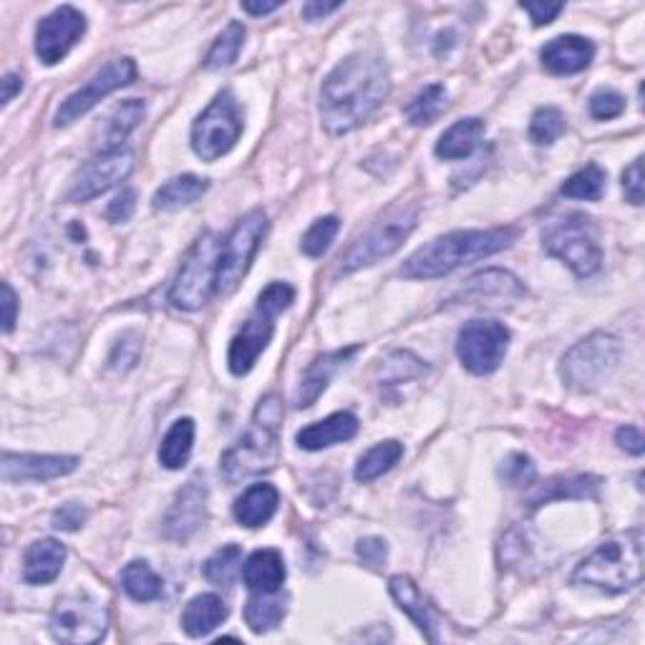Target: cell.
Listing matches in <instances>:
<instances>
[{"instance_id":"43","label":"cell","mask_w":645,"mask_h":645,"mask_svg":"<svg viewBox=\"0 0 645 645\" xmlns=\"http://www.w3.org/2000/svg\"><path fill=\"white\" fill-rule=\"evenodd\" d=\"M383 383L396 386L401 381H409V378H414L419 374H424V364L414 356L409 354V351H396L389 358L383 360Z\"/></svg>"},{"instance_id":"1","label":"cell","mask_w":645,"mask_h":645,"mask_svg":"<svg viewBox=\"0 0 645 645\" xmlns=\"http://www.w3.org/2000/svg\"><path fill=\"white\" fill-rule=\"evenodd\" d=\"M391 91L389 71L374 56L356 54L325 76L321 119L331 134H348L383 104Z\"/></svg>"},{"instance_id":"13","label":"cell","mask_w":645,"mask_h":645,"mask_svg":"<svg viewBox=\"0 0 645 645\" xmlns=\"http://www.w3.org/2000/svg\"><path fill=\"white\" fill-rule=\"evenodd\" d=\"M510 348V331L497 321H469L459 331L457 356L475 376L494 374Z\"/></svg>"},{"instance_id":"38","label":"cell","mask_w":645,"mask_h":645,"mask_svg":"<svg viewBox=\"0 0 645 645\" xmlns=\"http://www.w3.org/2000/svg\"><path fill=\"white\" fill-rule=\"evenodd\" d=\"M605 182L608 175L598 165H588L580 169L578 175H572L567 182L560 187L563 197H572V200H585V202H600L605 194Z\"/></svg>"},{"instance_id":"7","label":"cell","mask_w":645,"mask_h":645,"mask_svg":"<svg viewBox=\"0 0 645 645\" xmlns=\"http://www.w3.org/2000/svg\"><path fill=\"white\" fill-rule=\"evenodd\" d=\"M419 222V204L403 202L396 204L381 220L374 222L364 235H360L351 251L341 257V273L351 275L368 265H376L383 257L393 255L399 247L407 243V237L416 230Z\"/></svg>"},{"instance_id":"5","label":"cell","mask_w":645,"mask_h":645,"mask_svg":"<svg viewBox=\"0 0 645 645\" xmlns=\"http://www.w3.org/2000/svg\"><path fill=\"white\" fill-rule=\"evenodd\" d=\"M292 300H296V290H292L288 282H270V286L260 292L253 315L247 318L243 331H240L230 343L227 366L232 374L247 376L253 371L257 358H260L263 351L268 348V343L273 341L275 318L286 313L292 305Z\"/></svg>"},{"instance_id":"29","label":"cell","mask_w":645,"mask_h":645,"mask_svg":"<svg viewBox=\"0 0 645 645\" xmlns=\"http://www.w3.org/2000/svg\"><path fill=\"white\" fill-rule=\"evenodd\" d=\"M481 136H485V122H481V119H461V122L449 126L442 136H438L436 157L446 162L467 159L479 146Z\"/></svg>"},{"instance_id":"2","label":"cell","mask_w":645,"mask_h":645,"mask_svg":"<svg viewBox=\"0 0 645 645\" xmlns=\"http://www.w3.org/2000/svg\"><path fill=\"white\" fill-rule=\"evenodd\" d=\"M520 232L514 227L494 230H457L426 243L401 265V275L409 280H434L449 275L461 265L485 260L510 247Z\"/></svg>"},{"instance_id":"6","label":"cell","mask_w":645,"mask_h":645,"mask_svg":"<svg viewBox=\"0 0 645 645\" xmlns=\"http://www.w3.org/2000/svg\"><path fill=\"white\" fill-rule=\"evenodd\" d=\"M222 243L212 232H202L197 243L189 247L175 282L169 290V303L179 311H200L210 303L212 292L218 290Z\"/></svg>"},{"instance_id":"45","label":"cell","mask_w":645,"mask_h":645,"mask_svg":"<svg viewBox=\"0 0 645 645\" xmlns=\"http://www.w3.org/2000/svg\"><path fill=\"white\" fill-rule=\"evenodd\" d=\"M86 520H89V510L76 502H68L62 504L58 510L54 512V518H51V524H54V530H62V532H76L79 527H84Z\"/></svg>"},{"instance_id":"33","label":"cell","mask_w":645,"mask_h":645,"mask_svg":"<svg viewBox=\"0 0 645 645\" xmlns=\"http://www.w3.org/2000/svg\"><path fill=\"white\" fill-rule=\"evenodd\" d=\"M194 446V421L192 419H177L167 436L162 438L159 446V461L165 469H182L189 461Z\"/></svg>"},{"instance_id":"34","label":"cell","mask_w":645,"mask_h":645,"mask_svg":"<svg viewBox=\"0 0 645 645\" xmlns=\"http://www.w3.org/2000/svg\"><path fill=\"white\" fill-rule=\"evenodd\" d=\"M122 588L136 603H152L162 596V578L144 560H134L122 570Z\"/></svg>"},{"instance_id":"39","label":"cell","mask_w":645,"mask_h":645,"mask_svg":"<svg viewBox=\"0 0 645 645\" xmlns=\"http://www.w3.org/2000/svg\"><path fill=\"white\" fill-rule=\"evenodd\" d=\"M245 43V25L243 23H230L225 31L220 33V38L214 41V46L210 48L208 58H204V68L208 71H218V68L232 66L237 62L240 51H243Z\"/></svg>"},{"instance_id":"26","label":"cell","mask_w":645,"mask_h":645,"mask_svg":"<svg viewBox=\"0 0 645 645\" xmlns=\"http://www.w3.org/2000/svg\"><path fill=\"white\" fill-rule=\"evenodd\" d=\"M280 494L273 485H253L247 487L243 494L237 497L235 502V520L243 524V527H263L273 520V514L278 512Z\"/></svg>"},{"instance_id":"24","label":"cell","mask_w":645,"mask_h":645,"mask_svg":"<svg viewBox=\"0 0 645 645\" xmlns=\"http://www.w3.org/2000/svg\"><path fill=\"white\" fill-rule=\"evenodd\" d=\"M66 547L58 540H38L25 549L23 580L29 585L54 582L64 570Z\"/></svg>"},{"instance_id":"52","label":"cell","mask_w":645,"mask_h":645,"mask_svg":"<svg viewBox=\"0 0 645 645\" xmlns=\"http://www.w3.org/2000/svg\"><path fill=\"white\" fill-rule=\"evenodd\" d=\"M19 315V296L11 288V282H3V333H11Z\"/></svg>"},{"instance_id":"32","label":"cell","mask_w":645,"mask_h":645,"mask_svg":"<svg viewBox=\"0 0 645 645\" xmlns=\"http://www.w3.org/2000/svg\"><path fill=\"white\" fill-rule=\"evenodd\" d=\"M598 494V479L596 477H557L549 479L545 487H540L535 494L530 497V507L547 504L553 500H590Z\"/></svg>"},{"instance_id":"42","label":"cell","mask_w":645,"mask_h":645,"mask_svg":"<svg viewBox=\"0 0 645 645\" xmlns=\"http://www.w3.org/2000/svg\"><path fill=\"white\" fill-rule=\"evenodd\" d=\"M338 227H341L338 218L315 220L313 227L303 235V245H300V251H303L308 257H321L331 247L335 235H338Z\"/></svg>"},{"instance_id":"35","label":"cell","mask_w":645,"mask_h":645,"mask_svg":"<svg viewBox=\"0 0 645 645\" xmlns=\"http://www.w3.org/2000/svg\"><path fill=\"white\" fill-rule=\"evenodd\" d=\"M401 457H403V444L396 442V438L376 444L374 449H368L364 457L358 459L356 479L368 485V481H374L381 475H386L389 469H393V464H399Z\"/></svg>"},{"instance_id":"4","label":"cell","mask_w":645,"mask_h":645,"mask_svg":"<svg viewBox=\"0 0 645 645\" xmlns=\"http://www.w3.org/2000/svg\"><path fill=\"white\" fill-rule=\"evenodd\" d=\"M572 582L590 585L610 596L638 588L643 582V532L635 527L605 540L578 565Z\"/></svg>"},{"instance_id":"49","label":"cell","mask_w":645,"mask_h":645,"mask_svg":"<svg viewBox=\"0 0 645 645\" xmlns=\"http://www.w3.org/2000/svg\"><path fill=\"white\" fill-rule=\"evenodd\" d=\"M522 11L530 15L532 25H549L565 11L563 3H522Z\"/></svg>"},{"instance_id":"17","label":"cell","mask_w":645,"mask_h":645,"mask_svg":"<svg viewBox=\"0 0 645 645\" xmlns=\"http://www.w3.org/2000/svg\"><path fill=\"white\" fill-rule=\"evenodd\" d=\"M208 522V487L204 481L192 479L177 494L165 518V535L175 542H185Z\"/></svg>"},{"instance_id":"12","label":"cell","mask_w":645,"mask_h":645,"mask_svg":"<svg viewBox=\"0 0 645 645\" xmlns=\"http://www.w3.org/2000/svg\"><path fill=\"white\" fill-rule=\"evenodd\" d=\"M265 232H268V214L263 210L247 212L243 220L237 222L235 230L230 232V237L222 243L220 255V270H218V290L232 292L240 280L245 278V273L251 270V263L260 247Z\"/></svg>"},{"instance_id":"11","label":"cell","mask_w":645,"mask_h":645,"mask_svg":"<svg viewBox=\"0 0 645 645\" xmlns=\"http://www.w3.org/2000/svg\"><path fill=\"white\" fill-rule=\"evenodd\" d=\"M51 633L56 641L71 645H91L107 635L109 615L97 598L86 592H71L56 600L51 610Z\"/></svg>"},{"instance_id":"30","label":"cell","mask_w":645,"mask_h":645,"mask_svg":"<svg viewBox=\"0 0 645 645\" xmlns=\"http://www.w3.org/2000/svg\"><path fill=\"white\" fill-rule=\"evenodd\" d=\"M288 613V596L278 592H251L245 605V623L253 633H268L282 623Z\"/></svg>"},{"instance_id":"44","label":"cell","mask_w":645,"mask_h":645,"mask_svg":"<svg viewBox=\"0 0 645 645\" xmlns=\"http://www.w3.org/2000/svg\"><path fill=\"white\" fill-rule=\"evenodd\" d=\"M625 111V99L613 89H600L590 97V114L598 122H608V119L621 116Z\"/></svg>"},{"instance_id":"19","label":"cell","mask_w":645,"mask_h":645,"mask_svg":"<svg viewBox=\"0 0 645 645\" xmlns=\"http://www.w3.org/2000/svg\"><path fill=\"white\" fill-rule=\"evenodd\" d=\"M540 58L549 74L570 76L585 71L592 64L596 46L582 36H557L540 51Z\"/></svg>"},{"instance_id":"22","label":"cell","mask_w":645,"mask_h":645,"mask_svg":"<svg viewBox=\"0 0 645 645\" xmlns=\"http://www.w3.org/2000/svg\"><path fill=\"white\" fill-rule=\"evenodd\" d=\"M389 592H391V598L396 600V605H399L403 613H407L411 621H414L419 631L424 633V638L429 643H436L438 633H436L434 610H432V605L426 603L424 592L419 590V585L411 578H407V575H396V578L389 580Z\"/></svg>"},{"instance_id":"25","label":"cell","mask_w":645,"mask_h":645,"mask_svg":"<svg viewBox=\"0 0 645 645\" xmlns=\"http://www.w3.org/2000/svg\"><path fill=\"white\" fill-rule=\"evenodd\" d=\"M288 578L278 549H257L243 565V580L251 592H278Z\"/></svg>"},{"instance_id":"54","label":"cell","mask_w":645,"mask_h":645,"mask_svg":"<svg viewBox=\"0 0 645 645\" xmlns=\"http://www.w3.org/2000/svg\"><path fill=\"white\" fill-rule=\"evenodd\" d=\"M23 91V76L19 74H5L3 76V104H11L15 93Z\"/></svg>"},{"instance_id":"23","label":"cell","mask_w":645,"mask_h":645,"mask_svg":"<svg viewBox=\"0 0 645 645\" xmlns=\"http://www.w3.org/2000/svg\"><path fill=\"white\" fill-rule=\"evenodd\" d=\"M522 282L507 270H485L464 282L457 292L459 303H481V300H514L522 298Z\"/></svg>"},{"instance_id":"37","label":"cell","mask_w":645,"mask_h":645,"mask_svg":"<svg viewBox=\"0 0 645 645\" xmlns=\"http://www.w3.org/2000/svg\"><path fill=\"white\" fill-rule=\"evenodd\" d=\"M202 572L208 582L218 585V588H230L237 575H243V549L237 545H225L204 563Z\"/></svg>"},{"instance_id":"31","label":"cell","mask_w":645,"mask_h":645,"mask_svg":"<svg viewBox=\"0 0 645 645\" xmlns=\"http://www.w3.org/2000/svg\"><path fill=\"white\" fill-rule=\"evenodd\" d=\"M208 179L194 177V175H182L169 179L167 185H162L157 192H154V210L162 212H175L182 210L187 204H192L200 200V197L208 192Z\"/></svg>"},{"instance_id":"36","label":"cell","mask_w":645,"mask_h":645,"mask_svg":"<svg viewBox=\"0 0 645 645\" xmlns=\"http://www.w3.org/2000/svg\"><path fill=\"white\" fill-rule=\"evenodd\" d=\"M446 109V89L444 84H429L421 89L414 99L409 101L403 114H407L409 124L414 126H429L434 124L442 111Z\"/></svg>"},{"instance_id":"55","label":"cell","mask_w":645,"mask_h":645,"mask_svg":"<svg viewBox=\"0 0 645 645\" xmlns=\"http://www.w3.org/2000/svg\"><path fill=\"white\" fill-rule=\"evenodd\" d=\"M280 3H243V11L251 15H268L273 11H278Z\"/></svg>"},{"instance_id":"9","label":"cell","mask_w":645,"mask_h":645,"mask_svg":"<svg viewBox=\"0 0 645 645\" xmlns=\"http://www.w3.org/2000/svg\"><path fill=\"white\" fill-rule=\"evenodd\" d=\"M618 358H621V346L613 335L592 333L567 351L560 374L570 389L596 391L615 371Z\"/></svg>"},{"instance_id":"18","label":"cell","mask_w":645,"mask_h":645,"mask_svg":"<svg viewBox=\"0 0 645 645\" xmlns=\"http://www.w3.org/2000/svg\"><path fill=\"white\" fill-rule=\"evenodd\" d=\"M76 467H79V457L3 452L0 477H3L5 485H15V481H48L71 475Z\"/></svg>"},{"instance_id":"53","label":"cell","mask_w":645,"mask_h":645,"mask_svg":"<svg viewBox=\"0 0 645 645\" xmlns=\"http://www.w3.org/2000/svg\"><path fill=\"white\" fill-rule=\"evenodd\" d=\"M341 8V3H321V0H311V3L303 5V19L305 21H321L325 15L335 13Z\"/></svg>"},{"instance_id":"3","label":"cell","mask_w":645,"mask_h":645,"mask_svg":"<svg viewBox=\"0 0 645 645\" xmlns=\"http://www.w3.org/2000/svg\"><path fill=\"white\" fill-rule=\"evenodd\" d=\"M280 429H282V399L280 396H265L257 403L251 426L245 436L225 452L220 459V471L227 485L251 479L278 467L280 461Z\"/></svg>"},{"instance_id":"46","label":"cell","mask_w":645,"mask_h":645,"mask_svg":"<svg viewBox=\"0 0 645 645\" xmlns=\"http://www.w3.org/2000/svg\"><path fill=\"white\" fill-rule=\"evenodd\" d=\"M623 189L631 204H643V159L638 157L623 171Z\"/></svg>"},{"instance_id":"41","label":"cell","mask_w":645,"mask_h":645,"mask_svg":"<svg viewBox=\"0 0 645 645\" xmlns=\"http://www.w3.org/2000/svg\"><path fill=\"white\" fill-rule=\"evenodd\" d=\"M500 477L507 487L527 489V487H532V481H535V477H537V467H535V461L527 457V454L514 452L502 461Z\"/></svg>"},{"instance_id":"27","label":"cell","mask_w":645,"mask_h":645,"mask_svg":"<svg viewBox=\"0 0 645 645\" xmlns=\"http://www.w3.org/2000/svg\"><path fill=\"white\" fill-rule=\"evenodd\" d=\"M358 351V346H348V348H341L335 351V354H325V356H318L311 366H308V371L303 376V383H300V393H298V409H308L313 407L318 401V396H321L325 389H329V381L331 376L338 371L341 364H346V360L354 356Z\"/></svg>"},{"instance_id":"10","label":"cell","mask_w":645,"mask_h":645,"mask_svg":"<svg viewBox=\"0 0 645 645\" xmlns=\"http://www.w3.org/2000/svg\"><path fill=\"white\" fill-rule=\"evenodd\" d=\"M240 134H243V111L230 91H222L194 122L192 149L202 162H214L225 157L237 144Z\"/></svg>"},{"instance_id":"28","label":"cell","mask_w":645,"mask_h":645,"mask_svg":"<svg viewBox=\"0 0 645 645\" xmlns=\"http://www.w3.org/2000/svg\"><path fill=\"white\" fill-rule=\"evenodd\" d=\"M227 618V605L225 600L214 592H204V596H197L187 603L182 613V627L189 638H202V635L212 633L214 627L222 625Z\"/></svg>"},{"instance_id":"16","label":"cell","mask_w":645,"mask_h":645,"mask_svg":"<svg viewBox=\"0 0 645 645\" xmlns=\"http://www.w3.org/2000/svg\"><path fill=\"white\" fill-rule=\"evenodd\" d=\"M86 33L84 13L76 11L71 5L56 8L46 19L38 23L36 29V54L46 66H56L64 62L76 43L81 41Z\"/></svg>"},{"instance_id":"20","label":"cell","mask_w":645,"mask_h":645,"mask_svg":"<svg viewBox=\"0 0 645 645\" xmlns=\"http://www.w3.org/2000/svg\"><path fill=\"white\" fill-rule=\"evenodd\" d=\"M144 116H146L144 101H140V99L122 101V104L111 109V114L97 126V134H93V146H97L101 154L122 149L126 136L142 124Z\"/></svg>"},{"instance_id":"14","label":"cell","mask_w":645,"mask_h":645,"mask_svg":"<svg viewBox=\"0 0 645 645\" xmlns=\"http://www.w3.org/2000/svg\"><path fill=\"white\" fill-rule=\"evenodd\" d=\"M134 79H136V64L132 62V58H116V62L107 64L97 76H93V79L86 81L81 89H76L71 97H66L64 104L56 111L54 124L58 129L71 126L76 119L89 114L101 99H107L109 93L134 84Z\"/></svg>"},{"instance_id":"8","label":"cell","mask_w":645,"mask_h":645,"mask_svg":"<svg viewBox=\"0 0 645 645\" xmlns=\"http://www.w3.org/2000/svg\"><path fill=\"white\" fill-rule=\"evenodd\" d=\"M547 255L563 260L578 278H590L603 265V251H600L592 220L580 212L553 222L542 237Z\"/></svg>"},{"instance_id":"15","label":"cell","mask_w":645,"mask_h":645,"mask_svg":"<svg viewBox=\"0 0 645 645\" xmlns=\"http://www.w3.org/2000/svg\"><path fill=\"white\" fill-rule=\"evenodd\" d=\"M134 171V154L129 149H116V152H104L99 157L76 171L71 179V187H68L66 200L68 202H89L93 197L104 194L107 189L116 187L119 182Z\"/></svg>"},{"instance_id":"50","label":"cell","mask_w":645,"mask_h":645,"mask_svg":"<svg viewBox=\"0 0 645 645\" xmlns=\"http://www.w3.org/2000/svg\"><path fill=\"white\" fill-rule=\"evenodd\" d=\"M615 442L623 452L633 454V457H641L643 449H645V438H643L638 426H621L615 434Z\"/></svg>"},{"instance_id":"51","label":"cell","mask_w":645,"mask_h":645,"mask_svg":"<svg viewBox=\"0 0 645 645\" xmlns=\"http://www.w3.org/2000/svg\"><path fill=\"white\" fill-rule=\"evenodd\" d=\"M136 356H140V343H136L134 335H126L122 346H116L114 356H111V366L114 368H132L136 364Z\"/></svg>"},{"instance_id":"21","label":"cell","mask_w":645,"mask_h":645,"mask_svg":"<svg viewBox=\"0 0 645 645\" xmlns=\"http://www.w3.org/2000/svg\"><path fill=\"white\" fill-rule=\"evenodd\" d=\"M358 434V419L351 411H338L329 419L315 421V424L300 429L296 442L305 452H321L341 442H351Z\"/></svg>"},{"instance_id":"40","label":"cell","mask_w":645,"mask_h":645,"mask_svg":"<svg viewBox=\"0 0 645 645\" xmlns=\"http://www.w3.org/2000/svg\"><path fill=\"white\" fill-rule=\"evenodd\" d=\"M565 132V114L557 107H542L532 114L530 140L535 144H553Z\"/></svg>"},{"instance_id":"48","label":"cell","mask_w":645,"mask_h":645,"mask_svg":"<svg viewBox=\"0 0 645 645\" xmlns=\"http://www.w3.org/2000/svg\"><path fill=\"white\" fill-rule=\"evenodd\" d=\"M356 553L366 565L381 567L386 563V557H389V545H386V542L378 540V537H366V540L358 542Z\"/></svg>"},{"instance_id":"47","label":"cell","mask_w":645,"mask_h":645,"mask_svg":"<svg viewBox=\"0 0 645 645\" xmlns=\"http://www.w3.org/2000/svg\"><path fill=\"white\" fill-rule=\"evenodd\" d=\"M134 208H136L134 189H122V192H119L114 200L109 202L104 214H107V220H111V222H126L134 214Z\"/></svg>"}]
</instances>
